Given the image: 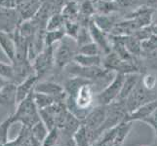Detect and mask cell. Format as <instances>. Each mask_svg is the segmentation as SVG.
<instances>
[{"instance_id":"1","label":"cell","mask_w":157,"mask_h":146,"mask_svg":"<svg viewBox=\"0 0 157 146\" xmlns=\"http://www.w3.org/2000/svg\"><path fill=\"white\" fill-rule=\"evenodd\" d=\"M33 94L34 91L17 104V109L11 115L13 123L19 122L21 123L23 126L30 129L41 120L39 109L34 102Z\"/></svg>"},{"instance_id":"10","label":"cell","mask_w":157,"mask_h":146,"mask_svg":"<svg viewBox=\"0 0 157 146\" xmlns=\"http://www.w3.org/2000/svg\"><path fill=\"white\" fill-rule=\"evenodd\" d=\"M89 31L93 42H95L98 47L100 48V50L101 53H104L105 55L110 53L112 51V46H111V41L109 38V34L105 33V31H102L97 26L93 21H91V23L89 24Z\"/></svg>"},{"instance_id":"23","label":"cell","mask_w":157,"mask_h":146,"mask_svg":"<svg viewBox=\"0 0 157 146\" xmlns=\"http://www.w3.org/2000/svg\"><path fill=\"white\" fill-rule=\"evenodd\" d=\"M66 30L64 28L62 29L58 30H46L45 33V47H50V46H55L59 41L66 36Z\"/></svg>"},{"instance_id":"46","label":"cell","mask_w":157,"mask_h":146,"mask_svg":"<svg viewBox=\"0 0 157 146\" xmlns=\"http://www.w3.org/2000/svg\"><path fill=\"white\" fill-rule=\"evenodd\" d=\"M92 1H93V2H94V3H95V2H96V1H97V0H92Z\"/></svg>"},{"instance_id":"44","label":"cell","mask_w":157,"mask_h":146,"mask_svg":"<svg viewBox=\"0 0 157 146\" xmlns=\"http://www.w3.org/2000/svg\"><path fill=\"white\" fill-rule=\"evenodd\" d=\"M71 1H75V2L79 3V2H81V1H82V0H71Z\"/></svg>"},{"instance_id":"45","label":"cell","mask_w":157,"mask_h":146,"mask_svg":"<svg viewBox=\"0 0 157 146\" xmlns=\"http://www.w3.org/2000/svg\"><path fill=\"white\" fill-rule=\"evenodd\" d=\"M155 134H156V140H155V141H156V144H155V145L157 146V132L155 133Z\"/></svg>"},{"instance_id":"33","label":"cell","mask_w":157,"mask_h":146,"mask_svg":"<svg viewBox=\"0 0 157 146\" xmlns=\"http://www.w3.org/2000/svg\"><path fill=\"white\" fill-rule=\"evenodd\" d=\"M76 42L78 44V47L87 44V43L93 42V39H92V37H91L88 26H81L80 25V29H79L77 38H76Z\"/></svg>"},{"instance_id":"39","label":"cell","mask_w":157,"mask_h":146,"mask_svg":"<svg viewBox=\"0 0 157 146\" xmlns=\"http://www.w3.org/2000/svg\"><path fill=\"white\" fill-rule=\"evenodd\" d=\"M140 0H116V4L119 9H131L137 7Z\"/></svg>"},{"instance_id":"22","label":"cell","mask_w":157,"mask_h":146,"mask_svg":"<svg viewBox=\"0 0 157 146\" xmlns=\"http://www.w3.org/2000/svg\"><path fill=\"white\" fill-rule=\"evenodd\" d=\"M96 14L110 15L118 12L119 7L115 1H105V0H97L95 2Z\"/></svg>"},{"instance_id":"40","label":"cell","mask_w":157,"mask_h":146,"mask_svg":"<svg viewBox=\"0 0 157 146\" xmlns=\"http://www.w3.org/2000/svg\"><path fill=\"white\" fill-rule=\"evenodd\" d=\"M144 123L147 124L151 128L154 129V132H157V108L154 110V112L151 115H149L147 118H145L143 121Z\"/></svg>"},{"instance_id":"42","label":"cell","mask_w":157,"mask_h":146,"mask_svg":"<svg viewBox=\"0 0 157 146\" xmlns=\"http://www.w3.org/2000/svg\"><path fill=\"white\" fill-rule=\"evenodd\" d=\"M151 29H152V33L157 35V23L151 24Z\"/></svg>"},{"instance_id":"24","label":"cell","mask_w":157,"mask_h":146,"mask_svg":"<svg viewBox=\"0 0 157 146\" xmlns=\"http://www.w3.org/2000/svg\"><path fill=\"white\" fill-rule=\"evenodd\" d=\"M33 97H34L35 104L39 110L50 106L54 103H56V102H63V101H59L56 97H54L52 95H46V94H41V93H36V92H34Z\"/></svg>"},{"instance_id":"25","label":"cell","mask_w":157,"mask_h":146,"mask_svg":"<svg viewBox=\"0 0 157 146\" xmlns=\"http://www.w3.org/2000/svg\"><path fill=\"white\" fill-rule=\"evenodd\" d=\"M64 24H66V21H64L63 16L62 13H56L53 14L50 19L47 21V25H46V30H58V29H62L64 28Z\"/></svg>"},{"instance_id":"28","label":"cell","mask_w":157,"mask_h":146,"mask_svg":"<svg viewBox=\"0 0 157 146\" xmlns=\"http://www.w3.org/2000/svg\"><path fill=\"white\" fill-rule=\"evenodd\" d=\"M79 16L93 18L96 14L95 3L92 0H82L81 2H79Z\"/></svg>"},{"instance_id":"37","label":"cell","mask_w":157,"mask_h":146,"mask_svg":"<svg viewBox=\"0 0 157 146\" xmlns=\"http://www.w3.org/2000/svg\"><path fill=\"white\" fill-rule=\"evenodd\" d=\"M59 139L55 146H76L73 138V134H69L59 131Z\"/></svg>"},{"instance_id":"7","label":"cell","mask_w":157,"mask_h":146,"mask_svg":"<svg viewBox=\"0 0 157 146\" xmlns=\"http://www.w3.org/2000/svg\"><path fill=\"white\" fill-rule=\"evenodd\" d=\"M151 92L147 91L145 89L142 82H140V79L139 81V83L137 86L135 87V89L132 91V93L128 95L127 99L124 100V103H125L126 109L128 113H131L135 111L139 108L140 106H142L143 104L147 103V102L155 99L152 96V95H150Z\"/></svg>"},{"instance_id":"16","label":"cell","mask_w":157,"mask_h":146,"mask_svg":"<svg viewBox=\"0 0 157 146\" xmlns=\"http://www.w3.org/2000/svg\"><path fill=\"white\" fill-rule=\"evenodd\" d=\"M92 21H94V24L98 26L100 29L105 31L107 34L110 33L113 26L119 21L117 17H115L113 14H110V15L95 14L94 17L92 18Z\"/></svg>"},{"instance_id":"36","label":"cell","mask_w":157,"mask_h":146,"mask_svg":"<svg viewBox=\"0 0 157 146\" xmlns=\"http://www.w3.org/2000/svg\"><path fill=\"white\" fill-rule=\"evenodd\" d=\"M13 74L14 71H13L12 63H6L0 61V77L9 81V82H12Z\"/></svg>"},{"instance_id":"5","label":"cell","mask_w":157,"mask_h":146,"mask_svg":"<svg viewBox=\"0 0 157 146\" xmlns=\"http://www.w3.org/2000/svg\"><path fill=\"white\" fill-rule=\"evenodd\" d=\"M125 76L126 75L121 73H115L111 82L101 93L96 95L95 100L98 102V105H109L117 100L125 80Z\"/></svg>"},{"instance_id":"29","label":"cell","mask_w":157,"mask_h":146,"mask_svg":"<svg viewBox=\"0 0 157 146\" xmlns=\"http://www.w3.org/2000/svg\"><path fill=\"white\" fill-rule=\"evenodd\" d=\"M13 124L12 118L9 116L0 124V146H4L9 140H8V133L11 125Z\"/></svg>"},{"instance_id":"4","label":"cell","mask_w":157,"mask_h":146,"mask_svg":"<svg viewBox=\"0 0 157 146\" xmlns=\"http://www.w3.org/2000/svg\"><path fill=\"white\" fill-rule=\"evenodd\" d=\"M107 114V105H97L92 108L83 120L82 124L87 129L89 139L93 145L96 142V133L104 124Z\"/></svg>"},{"instance_id":"13","label":"cell","mask_w":157,"mask_h":146,"mask_svg":"<svg viewBox=\"0 0 157 146\" xmlns=\"http://www.w3.org/2000/svg\"><path fill=\"white\" fill-rule=\"evenodd\" d=\"M0 49L4 53V55L12 62L16 56V43L12 33L0 30Z\"/></svg>"},{"instance_id":"14","label":"cell","mask_w":157,"mask_h":146,"mask_svg":"<svg viewBox=\"0 0 157 146\" xmlns=\"http://www.w3.org/2000/svg\"><path fill=\"white\" fill-rule=\"evenodd\" d=\"M39 79L35 73L30 74L23 82L17 85V104L21 100H24L30 93L34 91V87Z\"/></svg>"},{"instance_id":"17","label":"cell","mask_w":157,"mask_h":146,"mask_svg":"<svg viewBox=\"0 0 157 146\" xmlns=\"http://www.w3.org/2000/svg\"><path fill=\"white\" fill-rule=\"evenodd\" d=\"M140 79V76L139 73L127 74L125 76V80H124L120 95H119L117 100H120V101L125 100L128 97V95L132 93V91L135 89V87L137 86Z\"/></svg>"},{"instance_id":"9","label":"cell","mask_w":157,"mask_h":146,"mask_svg":"<svg viewBox=\"0 0 157 146\" xmlns=\"http://www.w3.org/2000/svg\"><path fill=\"white\" fill-rule=\"evenodd\" d=\"M34 92L52 95L59 101L66 102L67 99V93L63 86L52 81H38L34 87Z\"/></svg>"},{"instance_id":"18","label":"cell","mask_w":157,"mask_h":146,"mask_svg":"<svg viewBox=\"0 0 157 146\" xmlns=\"http://www.w3.org/2000/svg\"><path fill=\"white\" fill-rule=\"evenodd\" d=\"M73 62L84 67L102 66V58L101 55L88 56V55H82V54H77L73 58Z\"/></svg>"},{"instance_id":"2","label":"cell","mask_w":157,"mask_h":146,"mask_svg":"<svg viewBox=\"0 0 157 146\" xmlns=\"http://www.w3.org/2000/svg\"><path fill=\"white\" fill-rule=\"evenodd\" d=\"M78 44L75 39L66 35L55 47V67L59 71L63 70L73 62L74 57L78 54Z\"/></svg>"},{"instance_id":"38","label":"cell","mask_w":157,"mask_h":146,"mask_svg":"<svg viewBox=\"0 0 157 146\" xmlns=\"http://www.w3.org/2000/svg\"><path fill=\"white\" fill-rule=\"evenodd\" d=\"M151 34H152V29H151V25H149V26H145V28L138 29L133 35L142 42L145 39H147Z\"/></svg>"},{"instance_id":"15","label":"cell","mask_w":157,"mask_h":146,"mask_svg":"<svg viewBox=\"0 0 157 146\" xmlns=\"http://www.w3.org/2000/svg\"><path fill=\"white\" fill-rule=\"evenodd\" d=\"M42 5V0H25L17 8L21 21L31 20L36 15Z\"/></svg>"},{"instance_id":"32","label":"cell","mask_w":157,"mask_h":146,"mask_svg":"<svg viewBox=\"0 0 157 146\" xmlns=\"http://www.w3.org/2000/svg\"><path fill=\"white\" fill-rule=\"evenodd\" d=\"M80 29V24L78 21H66L64 24V30H66V34L71 38L76 40L78 32Z\"/></svg>"},{"instance_id":"6","label":"cell","mask_w":157,"mask_h":146,"mask_svg":"<svg viewBox=\"0 0 157 146\" xmlns=\"http://www.w3.org/2000/svg\"><path fill=\"white\" fill-rule=\"evenodd\" d=\"M32 67L38 79L55 67V46L45 47L32 61Z\"/></svg>"},{"instance_id":"20","label":"cell","mask_w":157,"mask_h":146,"mask_svg":"<svg viewBox=\"0 0 157 146\" xmlns=\"http://www.w3.org/2000/svg\"><path fill=\"white\" fill-rule=\"evenodd\" d=\"M62 15L63 16L66 21H78L79 19V3L67 0L62 9Z\"/></svg>"},{"instance_id":"21","label":"cell","mask_w":157,"mask_h":146,"mask_svg":"<svg viewBox=\"0 0 157 146\" xmlns=\"http://www.w3.org/2000/svg\"><path fill=\"white\" fill-rule=\"evenodd\" d=\"M30 137V129L25 126H21L18 137L13 141H8L4 146H31Z\"/></svg>"},{"instance_id":"26","label":"cell","mask_w":157,"mask_h":146,"mask_svg":"<svg viewBox=\"0 0 157 146\" xmlns=\"http://www.w3.org/2000/svg\"><path fill=\"white\" fill-rule=\"evenodd\" d=\"M73 138H74L75 145L76 146H92V143L88 137L87 129L83 126V124L79 127L77 131L75 132Z\"/></svg>"},{"instance_id":"11","label":"cell","mask_w":157,"mask_h":146,"mask_svg":"<svg viewBox=\"0 0 157 146\" xmlns=\"http://www.w3.org/2000/svg\"><path fill=\"white\" fill-rule=\"evenodd\" d=\"M157 108V99L150 100L147 103L143 104L137 108L136 110L128 113L126 115L124 121L125 122H134V121H140L143 122L145 118H147L149 115H151L154 112V110Z\"/></svg>"},{"instance_id":"34","label":"cell","mask_w":157,"mask_h":146,"mask_svg":"<svg viewBox=\"0 0 157 146\" xmlns=\"http://www.w3.org/2000/svg\"><path fill=\"white\" fill-rule=\"evenodd\" d=\"M59 133H59V128H54L53 129L49 131L47 137L43 140L42 146H55L59 139Z\"/></svg>"},{"instance_id":"43","label":"cell","mask_w":157,"mask_h":146,"mask_svg":"<svg viewBox=\"0 0 157 146\" xmlns=\"http://www.w3.org/2000/svg\"><path fill=\"white\" fill-rule=\"evenodd\" d=\"M8 82V81L7 80H5V79H3L2 77H0V88H1L2 87V86L3 85H5V84H6Z\"/></svg>"},{"instance_id":"30","label":"cell","mask_w":157,"mask_h":146,"mask_svg":"<svg viewBox=\"0 0 157 146\" xmlns=\"http://www.w3.org/2000/svg\"><path fill=\"white\" fill-rule=\"evenodd\" d=\"M78 54L88 55V56H97V55H101V52L95 42H90L85 45L80 46L78 49Z\"/></svg>"},{"instance_id":"12","label":"cell","mask_w":157,"mask_h":146,"mask_svg":"<svg viewBox=\"0 0 157 146\" xmlns=\"http://www.w3.org/2000/svg\"><path fill=\"white\" fill-rule=\"evenodd\" d=\"M17 105V84L8 82L0 88V106L12 107Z\"/></svg>"},{"instance_id":"27","label":"cell","mask_w":157,"mask_h":146,"mask_svg":"<svg viewBox=\"0 0 157 146\" xmlns=\"http://www.w3.org/2000/svg\"><path fill=\"white\" fill-rule=\"evenodd\" d=\"M30 133H31V136L34 138L39 140L40 142H43V140L45 139L48 133H49V129H48L45 124L43 123V121L40 120L39 122H37L33 127L30 128Z\"/></svg>"},{"instance_id":"41","label":"cell","mask_w":157,"mask_h":146,"mask_svg":"<svg viewBox=\"0 0 157 146\" xmlns=\"http://www.w3.org/2000/svg\"><path fill=\"white\" fill-rule=\"evenodd\" d=\"M144 5L150 7V8H153L156 9L157 8V0H144Z\"/></svg>"},{"instance_id":"8","label":"cell","mask_w":157,"mask_h":146,"mask_svg":"<svg viewBox=\"0 0 157 146\" xmlns=\"http://www.w3.org/2000/svg\"><path fill=\"white\" fill-rule=\"evenodd\" d=\"M21 16L17 9L0 6V30L12 33L21 23Z\"/></svg>"},{"instance_id":"3","label":"cell","mask_w":157,"mask_h":146,"mask_svg":"<svg viewBox=\"0 0 157 146\" xmlns=\"http://www.w3.org/2000/svg\"><path fill=\"white\" fill-rule=\"evenodd\" d=\"M67 72L71 76H77L81 78H85L94 84L104 83L105 81H108V77L113 71L105 69L104 66H94V67H84L80 66L77 63L71 62L64 68Z\"/></svg>"},{"instance_id":"31","label":"cell","mask_w":157,"mask_h":146,"mask_svg":"<svg viewBox=\"0 0 157 146\" xmlns=\"http://www.w3.org/2000/svg\"><path fill=\"white\" fill-rule=\"evenodd\" d=\"M142 49H143V54L142 57L144 54L150 53L157 49V35L151 34L147 39L142 41Z\"/></svg>"},{"instance_id":"19","label":"cell","mask_w":157,"mask_h":146,"mask_svg":"<svg viewBox=\"0 0 157 146\" xmlns=\"http://www.w3.org/2000/svg\"><path fill=\"white\" fill-rule=\"evenodd\" d=\"M122 40L124 43V46L126 47L128 52L132 56L136 58L142 57L143 54L142 42L138 38H136L134 35H128V36H122Z\"/></svg>"},{"instance_id":"35","label":"cell","mask_w":157,"mask_h":146,"mask_svg":"<svg viewBox=\"0 0 157 146\" xmlns=\"http://www.w3.org/2000/svg\"><path fill=\"white\" fill-rule=\"evenodd\" d=\"M140 82L143 86L149 92H152L157 85V78L153 74L150 73H144L143 76H140Z\"/></svg>"}]
</instances>
